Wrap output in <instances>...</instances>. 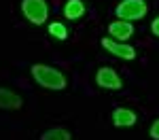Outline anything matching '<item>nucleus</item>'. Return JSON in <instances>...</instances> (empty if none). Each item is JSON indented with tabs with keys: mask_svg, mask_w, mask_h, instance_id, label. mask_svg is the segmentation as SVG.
Wrapping results in <instances>:
<instances>
[{
	"mask_svg": "<svg viewBox=\"0 0 159 140\" xmlns=\"http://www.w3.org/2000/svg\"><path fill=\"white\" fill-rule=\"evenodd\" d=\"M49 34L53 38H57V40H66V38H68V30H66L64 24H57V21H55V24L49 25Z\"/></svg>",
	"mask_w": 159,
	"mask_h": 140,
	"instance_id": "9b49d317",
	"label": "nucleus"
},
{
	"mask_svg": "<svg viewBox=\"0 0 159 140\" xmlns=\"http://www.w3.org/2000/svg\"><path fill=\"white\" fill-rule=\"evenodd\" d=\"M147 2L144 0H123L117 4V17L123 19V21H136V19H142L147 15Z\"/></svg>",
	"mask_w": 159,
	"mask_h": 140,
	"instance_id": "f03ea898",
	"label": "nucleus"
},
{
	"mask_svg": "<svg viewBox=\"0 0 159 140\" xmlns=\"http://www.w3.org/2000/svg\"><path fill=\"white\" fill-rule=\"evenodd\" d=\"M32 76L40 87L53 89V91H61L66 89V76L61 75L57 68H51L45 64H34L32 66Z\"/></svg>",
	"mask_w": 159,
	"mask_h": 140,
	"instance_id": "f257e3e1",
	"label": "nucleus"
},
{
	"mask_svg": "<svg viewBox=\"0 0 159 140\" xmlns=\"http://www.w3.org/2000/svg\"><path fill=\"white\" fill-rule=\"evenodd\" d=\"M21 11L34 25H43L49 15L47 2H43V0H21Z\"/></svg>",
	"mask_w": 159,
	"mask_h": 140,
	"instance_id": "7ed1b4c3",
	"label": "nucleus"
},
{
	"mask_svg": "<svg viewBox=\"0 0 159 140\" xmlns=\"http://www.w3.org/2000/svg\"><path fill=\"white\" fill-rule=\"evenodd\" d=\"M108 32L115 40H127V38H132V34H134V25H132V21L119 19V21H112L108 25Z\"/></svg>",
	"mask_w": 159,
	"mask_h": 140,
	"instance_id": "423d86ee",
	"label": "nucleus"
},
{
	"mask_svg": "<svg viewBox=\"0 0 159 140\" xmlns=\"http://www.w3.org/2000/svg\"><path fill=\"white\" fill-rule=\"evenodd\" d=\"M112 123L117 127H132L136 123V113L129 108H115L112 111Z\"/></svg>",
	"mask_w": 159,
	"mask_h": 140,
	"instance_id": "6e6552de",
	"label": "nucleus"
},
{
	"mask_svg": "<svg viewBox=\"0 0 159 140\" xmlns=\"http://www.w3.org/2000/svg\"><path fill=\"white\" fill-rule=\"evenodd\" d=\"M40 140H72V134L64 127H53L49 132H45L40 136Z\"/></svg>",
	"mask_w": 159,
	"mask_h": 140,
	"instance_id": "9d476101",
	"label": "nucleus"
},
{
	"mask_svg": "<svg viewBox=\"0 0 159 140\" xmlns=\"http://www.w3.org/2000/svg\"><path fill=\"white\" fill-rule=\"evenodd\" d=\"M148 134H151V138H153V140H159V119L153 121V125H151V129H148Z\"/></svg>",
	"mask_w": 159,
	"mask_h": 140,
	"instance_id": "f8f14e48",
	"label": "nucleus"
},
{
	"mask_svg": "<svg viewBox=\"0 0 159 140\" xmlns=\"http://www.w3.org/2000/svg\"><path fill=\"white\" fill-rule=\"evenodd\" d=\"M83 13H85V4L81 2V0H68L66 2V7H64V15H66V19H81L83 17Z\"/></svg>",
	"mask_w": 159,
	"mask_h": 140,
	"instance_id": "1a4fd4ad",
	"label": "nucleus"
},
{
	"mask_svg": "<svg viewBox=\"0 0 159 140\" xmlns=\"http://www.w3.org/2000/svg\"><path fill=\"white\" fill-rule=\"evenodd\" d=\"M21 104H24V100L15 91H11V89H7V87H0V108L17 111V108H21Z\"/></svg>",
	"mask_w": 159,
	"mask_h": 140,
	"instance_id": "0eeeda50",
	"label": "nucleus"
},
{
	"mask_svg": "<svg viewBox=\"0 0 159 140\" xmlns=\"http://www.w3.org/2000/svg\"><path fill=\"white\" fill-rule=\"evenodd\" d=\"M151 32H153L155 36H159V17L153 19V24H151Z\"/></svg>",
	"mask_w": 159,
	"mask_h": 140,
	"instance_id": "ddd939ff",
	"label": "nucleus"
},
{
	"mask_svg": "<svg viewBox=\"0 0 159 140\" xmlns=\"http://www.w3.org/2000/svg\"><path fill=\"white\" fill-rule=\"evenodd\" d=\"M102 47L112 53V55H117V57H121V60H134L136 57V49L134 47H129V45H125V43H119V40H112V38H102Z\"/></svg>",
	"mask_w": 159,
	"mask_h": 140,
	"instance_id": "39448f33",
	"label": "nucleus"
},
{
	"mask_svg": "<svg viewBox=\"0 0 159 140\" xmlns=\"http://www.w3.org/2000/svg\"><path fill=\"white\" fill-rule=\"evenodd\" d=\"M96 83H98V87L110 89V91H117V89L123 87L121 76L117 75L110 66H102V68L98 70V75H96Z\"/></svg>",
	"mask_w": 159,
	"mask_h": 140,
	"instance_id": "20e7f679",
	"label": "nucleus"
}]
</instances>
